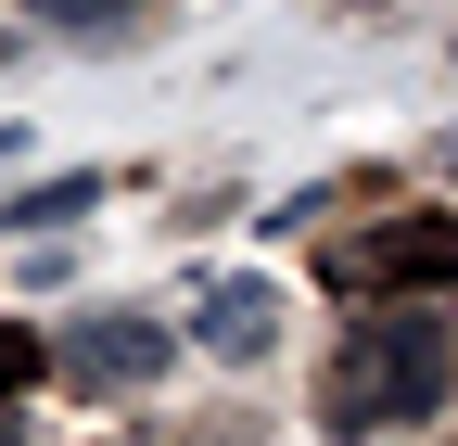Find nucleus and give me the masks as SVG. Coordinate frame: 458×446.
<instances>
[{"label":"nucleus","instance_id":"1","mask_svg":"<svg viewBox=\"0 0 458 446\" xmlns=\"http://www.w3.org/2000/svg\"><path fill=\"white\" fill-rule=\"evenodd\" d=\"M445 396V331L408 306V319H369L357 345H344V370H331V421L344 433H382V421H420Z\"/></svg>","mask_w":458,"mask_h":446},{"label":"nucleus","instance_id":"2","mask_svg":"<svg viewBox=\"0 0 458 446\" xmlns=\"http://www.w3.org/2000/svg\"><path fill=\"white\" fill-rule=\"evenodd\" d=\"M165 357H179L165 319H89V331H64V370L77 382H153Z\"/></svg>","mask_w":458,"mask_h":446},{"label":"nucleus","instance_id":"3","mask_svg":"<svg viewBox=\"0 0 458 446\" xmlns=\"http://www.w3.org/2000/svg\"><path fill=\"white\" fill-rule=\"evenodd\" d=\"M191 345H216V357H267V345H280V294H267V281H216L204 319H191Z\"/></svg>","mask_w":458,"mask_h":446},{"label":"nucleus","instance_id":"4","mask_svg":"<svg viewBox=\"0 0 458 446\" xmlns=\"http://www.w3.org/2000/svg\"><path fill=\"white\" fill-rule=\"evenodd\" d=\"M89 166H77V179H38V192H13V204H0V217H13V230H64V217H89Z\"/></svg>","mask_w":458,"mask_h":446},{"label":"nucleus","instance_id":"5","mask_svg":"<svg viewBox=\"0 0 458 446\" xmlns=\"http://www.w3.org/2000/svg\"><path fill=\"white\" fill-rule=\"evenodd\" d=\"M26 13H38V26H77V39H89V26H114V13H128V0H26Z\"/></svg>","mask_w":458,"mask_h":446},{"label":"nucleus","instance_id":"6","mask_svg":"<svg viewBox=\"0 0 458 446\" xmlns=\"http://www.w3.org/2000/svg\"><path fill=\"white\" fill-rule=\"evenodd\" d=\"M433 166H458V128H445V141H433Z\"/></svg>","mask_w":458,"mask_h":446},{"label":"nucleus","instance_id":"7","mask_svg":"<svg viewBox=\"0 0 458 446\" xmlns=\"http://www.w3.org/2000/svg\"><path fill=\"white\" fill-rule=\"evenodd\" d=\"M0 446H13V408H0Z\"/></svg>","mask_w":458,"mask_h":446}]
</instances>
